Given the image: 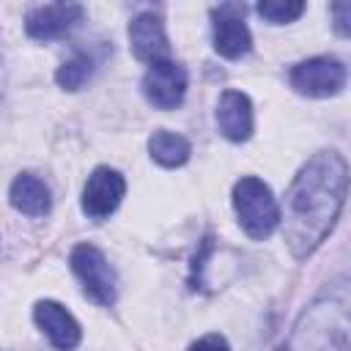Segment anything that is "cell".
<instances>
[{"mask_svg":"<svg viewBox=\"0 0 351 351\" xmlns=\"http://www.w3.org/2000/svg\"><path fill=\"white\" fill-rule=\"evenodd\" d=\"M348 189V165L337 151H318L293 176L280 211L282 236L293 258L313 255L335 228Z\"/></svg>","mask_w":351,"mask_h":351,"instance_id":"cell-1","label":"cell"},{"mask_svg":"<svg viewBox=\"0 0 351 351\" xmlns=\"http://www.w3.org/2000/svg\"><path fill=\"white\" fill-rule=\"evenodd\" d=\"M340 274L326 282L293 324L285 351H348L351 337V288Z\"/></svg>","mask_w":351,"mask_h":351,"instance_id":"cell-2","label":"cell"},{"mask_svg":"<svg viewBox=\"0 0 351 351\" xmlns=\"http://www.w3.org/2000/svg\"><path fill=\"white\" fill-rule=\"evenodd\" d=\"M233 208H236L239 225L250 239H266L280 225V203L271 195L269 184L255 176H244L236 181Z\"/></svg>","mask_w":351,"mask_h":351,"instance_id":"cell-3","label":"cell"},{"mask_svg":"<svg viewBox=\"0 0 351 351\" xmlns=\"http://www.w3.org/2000/svg\"><path fill=\"white\" fill-rule=\"evenodd\" d=\"M71 271L80 280L85 296L99 304H112L118 296V277L104 252L93 244H77L71 250Z\"/></svg>","mask_w":351,"mask_h":351,"instance_id":"cell-4","label":"cell"},{"mask_svg":"<svg viewBox=\"0 0 351 351\" xmlns=\"http://www.w3.org/2000/svg\"><path fill=\"white\" fill-rule=\"evenodd\" d=\"M291 88L310 99H329L346 88V66L329 55L307 58L291 69Z\"/></svg>","mask_w":351,"mask_h":351,"instance_id":"cell-5","label":"cell"},{"mask_svg":"<svg viewBox=\"0 0 351 351\" xmlns=\"http://www.w3.org/2000/svg\"><path fill=\"white\" fill-rule=\"evenodd\" d=\"M211 33L214 49L228 60L247 55L252 47V36L244 22V5L239 3H222L211 11Z\"/></svg>","mask_w":351,"mask_h":351,"instance_id":"cell-6","label":"cell"},{"mask_svg":"<svg viewBox=\"0 0 351 351\" xmlns=\"http://www.w3.org/2000/svg\"><path fill=\"white\" fill-rule=\"evenodd\" d=\"M140 88H143V96L148 99V104H154L156 110H176L186 93V71H184V66H178L170 58L156 60L143 74Z\"/></svg>","mask_w":351,"mask_h":351,"instance_id":"cell-7","label":"cell"},{"mask_svg":"<svg viewBox=\"0 0 351 351\" xmlns=\"http://www.w3.org/2000/svg\"><path fill=\"white\" fill-rule=\"evenodd\" d=\"M126 195V181L118 170L112 167H96L82 189V211L90 219H107L123 200Z\"/></svg>","mask_w":351,"mask_h":351,"instance_id":"cell-8","label":"cell"},{"mask_svg":"<svg viewBox=\"0 0 351 351\" xmlns=\"http://www.w3.org/2000/svg\"><path fill=\"white\" fill-rule=\"evenodd\" d=\"M85 8L80 3H47V5H36L33 11H27L25 16V30L30 38L38 41H49V38H60L69 30H74L82 22Z\"/></svg>","mask_w":351,"mask_h":351,"instance_id":"cell-9","label":"cell"},{"mask_svg":"<svg viewBox=\"0 0 351 351\" xmlns=\"http://www.w3.org/2000/svg\"><path fill=\"white\" fill-rule=\"evenodd\" d=\"M33 318H36L38 329L47 335V340H49L58 351H71V348H77V343H80V337H82V329H80L77 318H74L60 302H52V299L36 302Z\"/></svg>","mask_w":351,"mask_h":351,"instance_id":"cell-10","label":"cell"},{"mask_svg":"<svg viewBox=\"0 0 351 351\" xmlns=\"http://www.w3.org/2000/svg\"><path fill=\"white\" fill-rule=\"evenodd\" d=\"M129 44H132V52L137 60H145L148 66L156 63V60H167V33H165V25L156 14L145 11V14H137L129 25Z\"/></svg>","mask_w":351,"mask_h":351,"instance_id":"cell-11","label":"cell"},{"mask_svg":"<svg viewBox=\"0 0 351 351\" xmlns=\"http://www.w3.org/2000/svg\"><path fill=\"white\" fill-rule=\"evenodd\" d=\"M217 126L230 143H244L252 134V101L241 90H225L217 104Z\"/></svg>","mask_w":351,"mask_h":351,"instance_id":"cell-12","label":"cell"},{"mask_svg":"<svg viewBox=\"0 0 351 351\" xmlns=\"http://www.w3.org/2000/svg\"><path fill=\"white\" fill-rule=\"evenodd\" d=\"M8 200L16 211L27 214V217H44L52 206V197H49V186L33 176V173H19L14 181H11V189H8Z\"/></svg>","mask_w":351,"mask_h":351,"instance_id":"cell-13","label":"cell"},{"mask_svg":"<svg viewBox=\"0 0 351 351\" xmlns=\"http://www.w3.org/2000/svg\"><path fill=\"white\" fill-rule=\"evenodd\" d=\"M148 154L162 167H181L189 159L192 148H189V140L186 137H181L176 132H167V129H159L148 140Z\"/></svg>","mask_w":351,"mask_h":351,"instance_id":"cell-14","label":"cell"},{"mask_svg":"<svg viewBox=\"0 0 351 351\" xmlns=\"http://www.w3.org/2000/svg\"><path fill=\"white\" fill-rule=\"evenodd\" d=\"M90 71H93L90 58H88V55H74L71 60H66V63L58 69L55 80H58V85L66 88V90H80V88L90 80Z\"/></svg>","mask_w":351,"mask_h":351,"instance_id":"cell-15","label":"cell"},{"mask_svg":"<svg viewBox=\"0 0 351 351\" xmlns=\"http://www.w3.org/2000/svg\"><path fill=\"white\" fill-rule=\"evenodd\" d=\"M258 14L271 25H285L304 14V3L302 0H263L258 3Z\"/></svg>","mask_w":351,"mask_h":351,"instance_id":"cell-16","label":"cell"},{"mask_svg":"<svg viewBox=\"0 0 351 351\" xmlns=\"http://www.w3.org/2000/svg\"><path fill=\"white\" fill-rule=\"evenodd\" d=\"M189 351H230L228 340L222 335H206L189 346Z\"/></svg>","mask_w":351,"mask_h":351,"instance_id":"cell-17","label":"cell"},{"mask_svg":"<svg viewBox=\"0 0 351 351\" xmlns=\"http://www.w3.org/2000/svg\"><path fill=\"white\" fill-rule=\"evenodd\" d=\"M332 14H335V27L340 36H348V19H351V5L348 3H337L332 5Z\"/></svg>","mask_w":351,"mask_h":351,"instance_id":"cell-18","label":"cell"},{"mask_svg":"<svg viewBox=\"0 0 351 351\" xmlns=\"http://www.w3.org/2000/svg\"><path fill=\"white\" fill-rule=\"evenodd\" d=\"M280 351H285V348H280Z\"/></svg>","mask_w":351,"mask_h":351,"instance_id":"cell-19","label":"cell"}]
</instances>
